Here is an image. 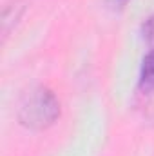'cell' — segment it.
Wrapping results in <instances>:
<instances>
[{
  "label": "cell",
  "mask_w": 154,
  "mask_h": 156,
  "mask_svg": "<svg viewBox=\"0 0 154 156\" xmlns=\"http://www.w3.org/2000/svg\"><path fill=\"white\" fill-rule=\"evenodd\" d=\"M18 116L26 127L44 129L60 116V102L47 87H37L24 98Z\"/></svg>",
  "instance_id": "obj_1"
},
{
  "label": "cell",
  "mask_w": 154,
  "mask_h": 156,
  "mask_svg": "<svg viewBox=\"0 0 154 156\" xmlns=\"http://www.w3.org/2000/svg\"><path fill=\"white\" fill-rule=\"evenodd\" d=\"M142 83L147 87H154V49L143 58L142 64Z\"/></svg>",
  "instance_id": "obj_2"
},
{
  "label": "cell",
  "mask_w": 154,
  "mask_h": 156,
  "mask_svg": "<svg viewBox=\"0 0 154 156\" xmlns=\"http://www.w3.org/2000/svg\"><path fill=\"white\" fill-rule=\"evenodd\" d=\"M142 33H143L145 40L154 42V13L145 20V24H143V27H142Z\"/></svg>",
  "instance_id": "obj_3"
}]
</instances>
